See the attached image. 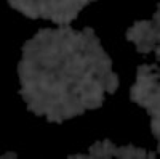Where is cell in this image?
<instances>
[{
	"label": "cell",
	"mask_w": 160,
	"mask_h": 159,
	"mask_svg": "<svg viewBox=\"0 0 160 159\" xmlns=\"http://www.w3.org/2000/svg\"><path fill=\"white\" fill-rule=\"evenodd\" d=\"M80 103H82V106H83L85 109H98V108H101L102 100L93 97V95H82Z\"/></svg>",
	"instance_id": "obj_1"
},
{
	"label": "cell",
	"mask_w": 160,
	"mask_h": 159,
	"mask_svg": "<svg viewBox=\"0 0 160 159\" xmlns=\"http://www.w3.org/2000/svg\"><path fill=\"white\" fill-rule=\"evenodd\" d=\"M135 151H136V148L133 146V145H128V146L115 148L114 156H117L120 159H135Z\"/></svg>",
	"instance_id": "obj_2"
},
{
	"label": "cell",
	"mask_w": 160,
	"mask_h": 159,
	"mask_svg": "<svg viewBox=\"0 0 160 159\" xmlns=\"http://www.w3.org/2000/svg\"><path fill=\"white\" fill-rule=\"evenodd\" d=\"M118 87V76L115 72H109L108 74V84H106V88L104 92H108V93H114Z\"/></svg>",
	"instance_id": "obj_3"
},
{
	"label": "cell",
	"mask_w": 160,
	"mask_h": 159,
	"mask_svg": "<svg viewBox=\"0 0 160 159\" xmlns=\"http://www.w3.org/2000/svg\"><path fill=\"white\" fill-rule=\"evenodd\" d=\"M133 28H135V31L144 39L146 37V34H148L149 31H151V28H152V23L151 21H136L135 23V26H133Z\"/></svg>",
	"instance_id": "obj_4"
},
{
	"label": "cell",
	"mask_w": 160,
	"mask_h": 159,
	"mask_svg": "<svg viewBox=\"0 0 160 159\" xmlns=\"http://www.w3.org/2000/svg\"><path fill=\"white\" fill-rule=\"evenodd\" d=\"M90 156L95 157V159H101L104 157V153H102V143L101 141H95L90 146Z\"/></svg>",
	"instance_id": "obj_5"
},
{
	"label": "cell",
	"mask_w": 160,
	"mask_h": 159,
	"mask_svg": "<svg viewBox=\"0 0 160 159\" xmlns=\"http://www.w3.org/2000/svg\"><path fill=\"white\" fill-rule=\"evenodd\" d=\"M157 69V64L154 66H148V64H141L138 66V71H136V77H142V76H149L151 72H154ZM158 71V69H157Z\"/></svg>",
	"instance_id": "obj_6"
},
{
	"label": "cell",
	"mask_w": 160,
	"mask_h": 159,
	"mask_svg": "<svg viewBox=\"0 0 160 159\" xmlns=\"http://www.w3.org/2000/svg\"><path fill=\"white\" fill-rule=\"evenodd\" d=\"M115 145L111 141V140H104L102 141V153H104V157H111L114 156V151H115Z\"/></svg>",
	"instance_id": "obj_7"
},
{
	"label": "cell",
	"mask_w": 160,
	"mask_h": 159,
	"mask_svg": "<svg viewBox=\"0 0 160 159\" xmlns=\"http://www.w3.org/2000/svg\"><path fill=\"white\" fill-rule=\"evenodd\" d=\"M152 48H154V45L149 44L148 40H146V39H141V40L136 42V50H138L139 53H149Z\"/></svg>",
	"instance_id": "obj_8"
},
{
	"label": "cell",
	"mask_w": 160,
	"mask_h": 159,
	"mask_svg": "<svg viewBox=\"0 0 160 159\" xmlns=\"http://www.w3.org/2000/svg\"><path fill=\"white\" fill-rule=\"evenodd\" d=\"M151 129H152V134H154V137L158 140V138H160V119H158V116H152V121H151Z\"/></svg>",
	"instance_id": "obj_9"
},
{
	"label": "cell",
	"mask_w": 160,
	"mask_h": 159,
	"mask_svg": "<svg viewBox=\"0 0 160 159\" xmlns=\"http://www.w3.org/2000/svg\"><path fill=\"white\" fill-rule=\"evenodd\" d=\"M34 50H38V42L35 40V39L26 40V44L22 45V53L24 51H34Z\"/></svg>",
	"instance_id": "obj_10"
},
{
	"label": "cell",
	"mask_w": 160,
	"mask_h": 159,
	"mask_svg": "<svg viewBox=\"0 0 160 159\" xmlns=\"http://www.w3.org/2000/svg\"><path fill=\"white\" fill-rule=\"evenodd\" d=\"M146 109H148V113H149L151 116H158V114H160V104H158V101H157V103H152V104H149Z\"/></svg>",
	"instance_id": "obj_11"
},
{
	"label": "cell",
	"mask_w": 160,
	"mask_h": 159,
	"mask_svg": "<svg viewBox=\"0 0 160 159\" xmlns=\"http://www.w3.org/2000/svg\"><path fill=\"white\" fill-rule=\"evenodd\" d=\"M80 34H82V39H91V37H95V32H93L91 28H85Z\"/></svg>",
	"instance_id": "obj_12"
},
{
	"label": "cell",
	"mask_w": 160,
	"mask_h": 159,
	"mask_svg": "<svg viewBox=\"0 0 160 159\" xmlns=\"http://www.w3.org/2000/svg\"><path fill=\"white\" fill-rule=\"evenodd\" d=\"M146 156H148V153H146L144 148H136V151H135V159H144Z\"/></svg>",
	"instance_id": "obj_13"
},
{
	"label": "cell",
	"mask_w": 160,
	"mask_h": 159,
	"mask_svg": "<svg viewBox=\"0 0 160 159\" xmlns=\"http://www.w3.org/2000/svg\"><path fill=\"white\" fill-rule=\"evenodd\" d=\"M91 156L90 154H72L69 156V159H90Z\"/></svg>",
	"instance_id": "obj_14"
},
{
	"label": "cell",
	"mask_w": 160,
	"mask_h": 159,
	"mask_svg": "<svg viewBox=\"0 0 160 159\" xmlns=\"http://www.w3.org/2000/svg\"><path fill=\"white\" fill-rule=\"evenodd\" d=\"M15 157H18L16 153H5V154H2V159H15Z\"/></svg>",
	"instance_id": "obj_15"
},
{
	"label": "cell",
	"mask_w": 160,
	"mask_h": 159,
	"mask_svg": "<svg viewBox=\"0 0 160 159\" xmlns=\"http://www.w3.org/2000/svg\"><path fill=\"white\" fill-rule=\"evenodd\" d=\"M148 156H149V159H154V157H155V153H149Z\"/></svg>",
	"instance_id": "obj_16"
}]
</instances>
